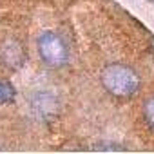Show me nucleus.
<instances>
[{"label":"nucleus","mask_w":154,"mask_h":154,"mask_svg":"<svg viewBox=\"0 0 154 154\" xmlns=\"http://www.w3.org/2000/svg\"><path fill=\"white\" fill-rule=\"evenodd\" d=\"M0 56H2V62L8 67H13V69H18L26 60V53L17 40H8L0 49Z\"/></svg>","instance_id":"7ed1b4c3"},{"label":"nucleus","mask_w":154,"mask_h":154,"mask_svg":"<svg viewBox=\"0 0 154 154\" xmlns=\"http://www.w3.org/2000/svg\"><path fill=\"white\" fill-rule=\"evenodd\" d=\"M102 82H103V87L114 96H131L138 91V85H140L138 74L132 69L120 63H114L103 69Z\"/></svg>","instance_id":"f257e3e1"},{"label":"nucleus","mask_w":154,"mask_h":154,"mask_svg":"<svg viewBox=\"0 0 154 154\" xmlns=\"http://www.w3.org/2000/svg\"><path fill=\"white\" fill-rule=\"evenodd\" d=\"M143 114H145L149 125L154 129V98L147 100V103H145V107H143Z\"/></svg>","instance_id":"39448f33"},{"label":"nucleus","mask_w":154,"mask_h":154,"mask_svg":"<svg viewBox=\"0 0 154 154\" xmlns=\"http://www.w3.org/2000/svg\"><path fill=\"white\" fill-rule=\"evenodd\" d=\"M38 51H40L44 62H47L53 67H60V65H65L69 62L67 45L54 33H49L47 31V33H44L38 38Z\"/></svg>","instance_id":"f03ea898"},{"label":"nucleus","mask_w":154,"mask_h":154,"mask_svg":"<svg viewBox=\"0 0 154 154\" xmlns=\"http://www.w3.org/2000/svg\"><path fill=\"white\" fill-rule=\"evenodd\" d=\"M15 98V89L9 82L2 80L0 82V103H8Z\"/></svg>","instance_id":"20e7f679"}]
</instances>
